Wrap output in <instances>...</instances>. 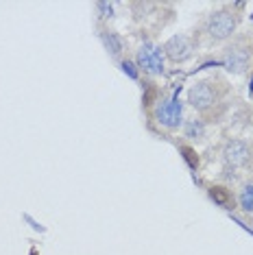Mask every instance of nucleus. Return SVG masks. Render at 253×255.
<instances>
[{
    "label": "nucleus",
    "mask_w": 253,
    "mask_h": 255,
    "mask_svg": "<svg viewBox=\"0 0 253 255\" xmlns=\"http://www.w3.org/2000/svg\"><path fill=\"white\" fill-rule=\"evenodd\" d=\"M251 161V146L243 137H229L223 146V164L225 172H236Z\"/></svg>",
    "instance_id": "nucleus-4"
},
{
    "label": "nucleus",
    "mask_w": 253,
    "mask_h": 255,
    "mask_svg": "<svg viewBox=\"0 0 253 255\" xmlns=\"http://www.w3.org/2000/svg\"><path fill=\"white\" fill-rule=\"evenodd\" d=\"M240 22V15L232 7L216 9L205 18L203 22V33L208 35L210 42H225L236 33Z\"/></svg>",
    "instance_id": "nucleus-2"
},
{
    "label": "nucleus",
    "mask_w": 253,
    "mask_h": 255,
    "mask_svg": "<svg viewBox=\"0 0 253 255\" xmlns=\"http://www.w3.org/2000/svg\"><path fill=\"white\" fill-rule=\"evenodd\" d=\"M251 164H253V146H251Z\"/></svg>",
    "instance_id": "nucleus-16"
},
{
    "label": "nucleus",
    "mask_w": 253,
    "mask_h": 255,
    "mask_svg": "<svg viewBox=\"0 0 253 255\" xmlns=\"http://www.w3.org/2000/svg\"><path fill=\"white\" fill-rule=\"evenodd\" d=\"M137 63H140L142 70L153 72V74H162L164 72V53L159 46L144 44L137 53Z\"/></svg>",
    "instance_id": "nucleus-7"
},
{
    "label": "nucleus",
    "mask_w": 253,
    "mask_h": 255,
    "mask_svg": "<svg viewBox=\"0 0 253 255\" xmlns=\"http://www.w3.org/2000/svg\"><path fill=\"white\" fill-rule=\"evenodd\" d=\"M179 150H181L183 159L188 161V166L192 168V170H197V168H199V155H197V150H194L192 146H186V144H183V146H179Z\"/></svg>",
    "instance_id": "nucleus-12"
},
{
    "label": "nucleus",
    "mask_w": 253,
    "mask_h": 255,
    "mask_svg": "<svg viewBox=\"0 0 253 255\" xmlns=\"http://www.w3.org/2000/svg\"><path fill=\"white\" fill-rule=\"evenodd\" d=\"M205 123L203 120H188L186 125H183V133H186V137H190V140H203L205 137Z\"/></svg>",
    "instance_id": "nucleus-10"
},
{
    "label": "nucleus",
    "mask_w": 253,
    "mask_h": 255,
    "mask_svg": "<svg viewBox=\"0 0 253 255\" xmlns=\"http://www.w3.org/2000/svg\"><path fill=\"white\" fill-rule=\"evenodd\" d=\"M151 9H153L151 2H131V11H133V18L135 20L144 18V13H146V11H151Z\"/></svg>",
    "instance_id": "nucleus-13"
},
{
    "label": "nucleus",
    "mask_w": 253,
    "mask_h": 255,
    "mask_svg": "<svg viewBox=\"0 0 253 255\" xmlns=\"http://www.w3.org/2000/svg\"><path fill=\"white\" fill-rule=\"evenodd\" d=\"M101 39H103V44H105V48L114 57H118L120 53H123V37H120L118 33H114V31H101Z\"/></svg>",
    "instance_id": "nucleus-9"
},
{
    "label": "nucleus",
    "mask_w": 253,
    "mask_h": 255,
    "mask_svg": "<svg viewBox=\"0 0 253 255\" xmlns=\"http://www.w3.org/2000/svg\"><path fill=\"white\" fill-rule=\"evenodd\" d=\"M208 194L218 207H225V210H234L236 207V196H234L232 190L225 188V185H210Z\"/></svg>",
    "instance_id": "nucleus-8"
},
{
    "label": "nucleus",
    "mask_w": 253,
    "mask_h": 255,
    "mask_svg": "<svg viewBox=\"0 0 253 255\" xmlns=\"http://www.w3.org/2000/svg\"><path fill=\"white\" fill-rule=\"evenodd\" d=\"M253 61V44L249 39H236L225 48V68L232 74H243Z\"/></svg>",
    "instance_id": "nucleus-3"
},
{
    "label": "nucleus",
    "mask_w": 253,
    "mask_h": 255,
    "mask_svg": "<svg viewBox=\"0 0 253 255\" xmlns=\"http://www.w3.org/2000/svg\"><path fill=\"white\" fill-rule=\"evenodd\" d=\"M123 70L129 74L131 79H137V70H135V66H133L131 61H123Z\"/></svg>",
    "instance_id": "nucleus-15"
},
{
    "label": "nucleus",
    "mask_w": 253,
    "mask_h": 255,
    "mask_svg": "<svg viewBox=\"0 0 253 255\" xmlns=\"http://www.w3.org/2000/svg\"><path fill=\"white\" fill-rule=\"evenodd\" d=\"M162 53L168 57L172 63H186L194 57V44L188 35H172L164 42Z\"/></svg>",
    "instance_id": "nucleus-6"
},
{
    "label": "nucleus",
    "mask_w": 253,
    "mask_h": 255,
    "mask_svg": "<svg viewBox=\"0 0 253 255\" xmlns=\"http://www.w3.org/2000/svg\"><path fill=\"white\" fill-rule=\"evenodd\" d=\"M238 203L245 212H253V183H247L238 196Z\"/></svg>",
    "instance_id": "nucleus-11"
},
{
    "label": "nucleus",
    "mask_w": 253,
    "mask_h": 255,
    "mask_svg": "<svg viewBox=\"0 0 253 255\" xmlns=\"http://www.w3.org/2000/svg\"><path fill=\"white\" fill-rule=\"evenodd\" d=\"M96 9L101 11V18H114V4L112 2H96Z\"/></svg>",
    "instance_id": "nucleus-14"
},
{
    "label": "nucleus",
    "mask_w": 253,
    "mask_h": 255,
    "mask_svg": "<svg viewBox=\"0 0 253 255\" xmlns=\"http://www.w3.org/2000/svg\"><path fill=\"white\" fill-rule=\"evenodd\" d=\"M229 94V83L223 77H205L199 79L188 90V103L192 109H197L201 116L214 120L221 118L225 112V98Z\"/></svg>",
    "instance_id": "nucleus-1"
},
{
    "label": "nucleus",
    "mask_w": 253,
    "mask_h": 255,
    "mask_svg": "<svg viewBox=\"0 0 253 255\" xmlns=\"http://www.w3.org/2000/svg\"><path fill=\"white\" fill-rule=\"evenodd\" d=\"M155 120L170 131L179 129L181 127V103L177 101V96L159 98L157 107H155Z\"/></svg>",
    "instance_id": "nucleus-5"
}]
</instances>
